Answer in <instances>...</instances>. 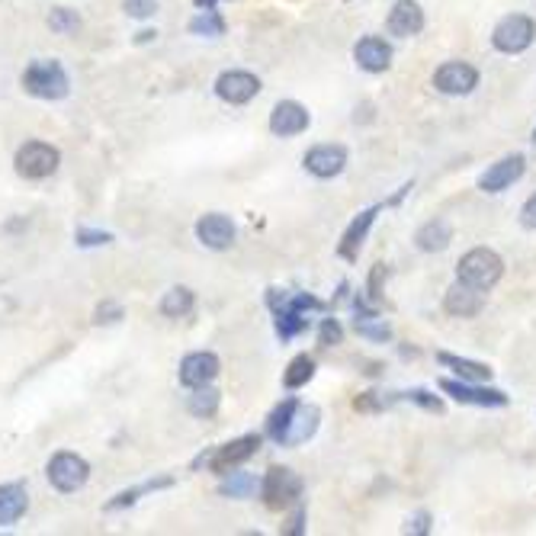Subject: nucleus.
<instances>
[{"mask_svg":"<svg viewBox=\"0 0 536 536\" xmlns=\"http://www.w3.org/2000/svg\"><path fill=\"white\" fill-rule=\"evenodd\" d=\"M405 533H415V536H424V533H431V514L427 511H418L415 517L408 520V527Z\"/></svg>","mask_w":536,"mask_h":536,"instance_id":"obj_40","label":"nucleus"},{"mask_svg":"<svg viewBox=\"0 0 536 536\" xmlns=\"http://www.w3.org/2000/svg\"><path fill=\"white\" fill-rule=\"evenodd\" d=\"M270 309L273 315H277V331L280 338L289 341L296 338V334H302L305 328H309V312H321L325 309V302L309 296V293H280V289H270Z\"/></svg>","mask_w":536,"mask_h":536,"instance_id":"obj_1","label":"nucleus"},{"mask_svg":"<svg viewBox=\"0 0 536 536\" xmlns=\"http://www.w3.org/2000/svg\"><path fill=\"white\" fill-rule=\"evenodd\" d=\"M49 26L55 29V33H61V36H71V33H78V29H81V17H78V10L55 7L49 13Z\"/></svg>","mask_w":536,"mask_h":536,"instance_id":"obj_33","label":"nucleus"},{"mask_svg":"<svg viewBox=\"0 0 536 536\" xmlns=\"http://www.w3.org/2000/svg\"><path fill=\"white\" fill-rule=\"evenodd\" d=\"M440 389L459 405H476V408H504L508 405V395H504L501 389H488V386H482V382L440 379Z\"/></svg>","mask_w":536,"mask_h":536,"instance_id":"obj_9","label":"nucleus"},{"mask_svg":"<svg viewBox=\"0 0 536 536\" xmlns=\"http://www.w3.org/2000/svg\"><path fill=\"white\" fill-rule=\"evenodd\" d=\"M533 39H536V23L530 17H524V13H511V17H504L492 33V45L504 55L527 52L533 45Z\"/></svg>","mask_w":536,"mask_h":536,"instance_id":"obj_8","label":"nucleus"},{"mask_svg":"<svg viewBox=\"0 0 536 536\" xmlns=\"http://www.w3.org/2000/svg\"><path fill=\"white\" fill-rule=\"evenodd\" d=\"M74 241H78L81 248H94V244H110L113 235H110V232H90V228H78Z\"/></svg>","mask_w":536,"mask_h":536,"instance_id":"obj_38","label":"nucleus"},{"mask_svg":"<svg viewBox=\"0 0 536 536\" xmlns=\"http://www.w3.org/2000/svg\"><path fill=\"white\" fill-rule=\"evenodd\" d=\"M450 241H453V225L447 219H431V222H424L418 228V235H415V244L424 251V254H437V251H447L450 248Z\"/></svg>","mask_w":536,"mask_h":536,"instance_id":"obj_23","label":"nucleus"},{"mask_svg":"<svg viewBox=\"0 0 536 536\" xmlns=\"http://www.w3.org/2000/svg\"><path fill=\"white\" fill-rule=\"evenodd\" d=\"M122 10L135 20H148L158 13V0H122Z\"/></svg>","mask_w":536,"mask_h":536,"instance_id":"obj_36","label":"nucleus"},{"mask_svg":"<svg viewBox=\"0 0 536 536\" xmlns=\"http://www.w3.org/2000/svg\"><path fill=\"white\" fill-rule=\"evenodd\" d=\"M357 334L366 341H376V344H386L392 341V328H389V321L386 318H379L373 309H366V302L360 299L357 302Z\"/></svg>","mask_w":536,"mask_h":536,"instance_id":"obj_24","label":"nucleus"},{"mask_svg":"<svg viewBox=\"0 0 536 536\" xmlns=\"http://www.w3.org/2000/svg\"><path fill=\"white\" fill-rule=\"evenodd\" d=\"M354 61L370 74H382L389 71L392 65V45L379 36H363L357 45H354Z\"/></svg>","mask_w":536,"mask_h":536,"instance_id":"obj_20","label":"nucleus"},{"mask_svg":"<svg viewBox=\"0 0 536 536\" xmlns=\"http://www.w3.org/2000/svg\"><path fill=\"white\" fill-rule=\"evenodd\" d=\"M533 142H536V129H533Z\"/></svg>","mask_w":536,"mask_h":536,"instance_id":"obj_43","label":"nucleus"},{"mask_svg":"<svg viewBox=\"0 0 536 536\" xmlns=\"http://www.w3.org/2000/svg\"><path fill=\"white\" fill-rule=\"evenodd\" d=\"M190 33L193 36H222L225 33V20L212 7H206V10H199V17L190 20Z\"/></svg>","mask_w":536,"mask_h":536,"instance_id":"obj_31","label":"nucleus"},{"mask_svg":"<svg viewBox=\"0 0 536 536\" xmlns=\"http://www.w3.org/2000/svg\"><path fill=\"white\" fill-rule=\"evenodd\" d=\"M386 29L398 39H411L418 36L424 29V10L418 0H395L392 10H389V20H386Z\"/></svg>","mask_w":536,"mask_h":536,"instance_id":"obj_18","label":"nucleus"},{"mask_svg":"<svg viewBox=\"0 0 536 536\" xmlns=\"http://www.w3.org/2000/svg\"><path fill=\"white\" fill-rule=\"evenodd\" d=\"M61 164V151L49 142H26L20 145L17 158H13V167H17V174L23 180H45L58 171Z\"/></svg>","mask_w":536,"mask_h":536,"instance_id":"obj_6","label":"nucleus"},{"mask_svg":"<svg viewBox=\"0 0 536 536\" xmlns=\"http://www.w3.org/2000/svg\"><path fill=\"white\" fill-rule=\"evenodd\" d=\"M45 476H49L52 488L61 495H74L81 492L90 479V463L84 456L71 453V450H61L49 459V469H45Z\"/></svg>","mask_w":536,"mask_h":536,"instance_id":"obj_5","label":"nucleus"},{"mask_svg":"<svg viewBox=\"0 0 536 536\" xmlns=\"http://www.w3.org/2000/svg\"><path fill=\"white\" fill-rule=\"evenodd\" d=\"M302 164H305V171H309L312 177L331 180L347 167V148L344 145H315V148L305 151Z\"/></svg>","mask_w":536,"mask_h":536,"instance_id":"obj_14","label":"nucleus"},{"mask_svg":"<svg viewBox=\"0 0 536 536\" xmlns=\"http://www.w3.org/2000/svg\"><path fill=\"white\" fill-rule=\"evenodd\" d=\"M235 222L222 216V212H209L196 222V238L206 244L209 251H228L235 244Z\"/></svg>","mask_w":536,"mask_h":536,"instance_id":"obj_16","label":"nucleus"},{"mask_svg":"<svg viewBox=\"0 0 536 536\" xmlns=\"http://www.w3.org/2000/svg\"><path fill=\"white\" fill-rule=\"evenodd\" d=\"M402 398H408V402H415V405H421V408H427V411H437V415L443 411V402H440L437 395L427 392V389H411V392H405Z\"/></svg>","mask_w":536,"mask_h":536,"instance_id":"obj_37","label":"nucleus"},{"mask_svg":"<svg viewBox=\"0 0 536 536\" xmlns=\"http://www.w3.org/2000/svg\"><path fill=\"white\" fill-rule=\"evenodd\" d=\"M260 498L270 511H286L293 508V504L302 501V479L296 476L293 469L286 466H273L264 472V479H260Z\"/></svg>","mask_w":536,"mask_h":536,"instance_id":"obj_4","label":"nucleus"},{"mask_svg":"<svg viewBox=\"0 0 536 536\" xmlns=\"http://www.w3.org/2000/svg\"><path fill=\"white\" fill-rule=\"evenodd\" d=\"M260 450V437L257 434H244L232 443H222V447H216L212 453H203L196 459V469L206 466L209 472H219V476H225V472L238 469L241 463H248V459Z\"/></svg>","mask_w":536,"mask_h":536,"instance_id":"obj_7","label":"nucleus"},{"mask_svg":"<svg viewBox=\"0 0 536 536\" xmlns=\"http://www.w3.org/2000/svg\"><path fill=\"white\" fill-rule=\"evenodd\" d=\"M193 305H196L193 289L174 286L171 293H164V299H161V315H167V318H187L193 312Z\"/></svg>","mask_w":536,"mask_h":536,"instance_id":"obj_26","label":"nucleus"},{"mask_svg":"<svg viewBox=\"0 0 536 536\" xmlns=\"http://www.w3.org/2000/svg\"><path fill=\"white\" fill-rule=\"evenodd\" d=\"M296 405H299V398H286V402H280L277 408L270 411V418H267V434L280 443V437H283V431H286V424H289V418H293V411H296Z\"/></svg>","mask_w":536,"mask_h":536,"instance_id":"obj_32","label":"nucleus"},{"mask_svg":"<svg viewBox=\"0 0 536 536\" xmlns=\"http://www.w3.org/2000/svg\"><path fill=\"white\" fill-rule=\"evenodd\" d=\"M216 411H219V389H212V382H209V386L193 389V395H190V415L212 418Z\"/></svg>","mask_w":536,"mask_h":536,"instance_id":"obj_28","label":"nucleus"},{"mask_svg":"<svg viewBox=\"0 0 536 536\" xmlns=\"http://www.w3.org/2000/svg\"><path fill=\"white\" fill-rule=\"evenodd\" d=\"M434 87L447 97H466L479 87V71L469 61H443L434 71Z\"/></svg>","mask_w":536,"mask_h":536,"instance_id":"obj_10","label":"nucleus"},{"mask_svg":"<svg viewBox=\"0 0 536 536\" xmlns=\"http://www.w3.org/2000/svg\"><path fill=\"white\" fill-rule=\"evenodd\" d=\"M501 277H504V260L492 248H472L459 257V264H456V280L485 289V293L492 286H498Z\"/></svg>","mask_w":536,"mask_h":536,"instance_id":"obj_3","label":"nucleus"},{"mask_svg":"<svg viewBox=\"0 0 536 536\" xmlns=\"http://www.w3.org/2000/svg\"><path fill=\"white\" fill-rule=\"evenodd\" d=\"M23 90L36 100H65L71 90V78L68 71L61 68V61L55 58H39L29 61L23 71Z\"/></svg>","mask_w":536,"mask_h":536,"instance_id":"obj_2","label":"nucleus"},{"mask_svg":"<svg viewBox=\"0 0 536 536\" xmlns=\"http://www.w3.org/2000/svg\"><path fill=\"white\" fill-rule=\"evenodd\" d=\"M379 209H382V206L363 209L360 216L347 225V232H344V238H341V248H338V254H341L344 260H354V257L360 254L363 241H366V235H370V228H373V222H376V216H379Z\"/></svg>","mask_w":536,"mask_h":536,"instance_id":"obj_21","label":"nucleus"},{"mask_svg":"<svg viewBox=\"0 0 536 536\" xmlns=\"http://www.w3.org/2000/svg\"><path fill=\"white\" fill-rule=\"evenodd\" d=\"M119 318H122V305H116V302H103L100 309L94 312L97 325H110V321H119Z\"/></svg>","mask_w":536,"mask_h":536,"instance_id":"obj_39","label":"nucleus"},{"mask_svg":"<svg viewBox=\"0 0 536 536\" xmlns=\"http://www.w3.org/2000/svg\"><path fill=\"white\" fill-rule=\"evenodd\" d=\"M318 341H321V347H334V344H341V341H344V328H341V321H338V318H325V321H321V328H318Z\"/></svg>","mask_w":536,"mask_h":536,"instance_id":"obj_35","label":"nucleus"},{"mask_svg":"<svg viewBox=\"0 0 536 536\" xmlns=\"http://www.w3.org/2000/svg\"><path fill=\"white\" fill-rule=\"evenodd\" d=\"M309 126H312V116H309V110H305L302 103H296V100H280L277 106H273V113H270V132L277 135V139H296V135H302Z\"/></svg>","mask_w":536,"mask_h":536,"instance_id":"obj_12","label":"nucleus"},{"mask_svg":"<svg viewBox=\"0 0 536 536\" xmlns=\"http://www.w3.org/2000/svg\"><path fill=\"white\" fill-rule=\"evenodd\" d=\"M222 363L212 350H193L180 360V386L187 389H199V386H209L212 379L219 376Z\"/></svg>","mask_w":536,"mask_h":536,"instance_id":"obj_13","label":"nucleus"},{"mask_svg":"<svg viewBox=\"0 0 536 536\" xmlns=\"http://www.w3.org/2000/svg\"><path fill=\"white\" fill-rule=\"evenodd\" d=\"M437 363H440V366H447V370H453L459 379H466V382H488V379H492V370H488L485 363H476V360H466V357L447 354V350H440V354H437Z\"/></svg>","mask_w":536,"mask_h":536,"instance_id":"obj_25","label":"nucleus"},{"mask_svg":"<svg viewBox=\"0 0 536 536\" xmlns=\"http://www.w3.org/2000/svg\"><path fill=\"white\" fill-rule=\"evenodd\" d=\"M216 94H219V100H225V103L244 106V103H251V100L260 94V81H257V74H251V71L232 68V71H222V74H219Z\"/></svg>","mask_w":536,"mask_h":536,"instance_id":"obj_11","label":"nucleus"},{"mask_svg":"<svg viewBox=\"0 0 536 536\" xmlns=\"http://www.w3.org/2000/svg\"><path fill=\"white\" fill-rule=\"evenodd\" d=\"M257 488H260V482L251 476V472H235V469H232V472H225L219 492H222L225 498H251Z\"/></svg>","mask_w":536,"mask_h":536,"instance_id":"obj_27","label":"nucleus"},{"mask_svg":"<svg viewBox=\"0 0 536 536\" xmlns=\"http://www.w3.org/2000/svg\"><path fill=\"white\" fill-rule=\"evenodd\" d=\"M167 485H174V479H171V476L155 479V482H145V485H139V488H132V492H119L110 504H106V511L129 508V504H135V501H139L142 495H148V492H158V488H167Z\"/></svg>","mask_w":536,"mask_h":536,"instance_id":"obj_30","label":"nucleus"},{"mask_svg":"<svg viewBox=\"0 0 536 536\" xmlns=\"http://www.w3.org/2000/svg\"><path fill=\"white\" fill-rule=\"evenodd\" d=\"M443 309H447L453 318H476L485 309V289H476L463 280H456L447 296H443Z\"/></svg>","mask_w":536,"mask_h":536,"instance_id":"obj_17","label":"nucleus"},{"mask_svg":"<svg viewBox=\"0 0 536 536\" xmlns=\"http://www.w3.org/2000/svg\"><path fill=\"white\" fill-rule=\"evenodd\" d=\"M315 376V360L309 354H299L293 363L286 366V373H283V386L286 389H302L305 382H309Z\"/></svg>","mask_w":536,"mask_h":536,"instance_id":"obj_29","label":"nucleus"},{"mask_svg":"<svg viewBox=\"0 0 536 536\" xmlns=\"http://www.w3.org/2000/svg\"><path fill=\"white\" fill-rule=\"evenodd\" d=\"M520 222H524V228H536V193L520 209Z\"/></svg>","mask_w":536,"mask_h":536,"instance_id":"obj_42","label":"nucleus"},{"mask_svg":"<svg viewBox=\"0 0 536 536\" xmlns=\"http://www.w3.org/2000/svg\"><path fill=\"white\" fill-rule=\"evenodd\" d=\"M29 508V492L20 482L0 485V527H13Z\"/></svg>","mask_w":536,"mask_h":536,"instance_id":"obj_22","label":"nucleus"},{"mask_svg":"<svg viewBox=\"0 0 536 536\" xmlns=\"http://www.w3.org/2000/svg\"><path fill=\"white\" fill-rule=\"evenodd\" d=\"M527 171V158L524 155H508L501 158L498 164H492L488 171L479 177V190L482 193H504L508 187H514V183L524 177Z\"/></svg>","mask_w":536,"mask_h":536,"instance_id":"obj_15","label":"nucleus"},{"mask_svg":"<svg viewBox=\"0 0 536 536\" xmlns=\"http://www.w3.org/2000/svg\"><path fill=\"white\" fill-rule=\"evenodd\" d=\"M318 421H321V411L315 405H296L293 418H289L286 431L280 437V447H299V443L312 440L315 431H318Z\"/></svg>","mask_w":536,"mask_h":536,"instance_id":"obj_19","label":"nucleus"},{"mask_svg":"<svg viewBox=\"0 0 536 536\" xmlns=\"http://www.w3.org/2000/svg\"><path fill=\"white\" fill-rule=\"evenodd\" d=\"M283 533H293V536L305 533V508H302V501L293 504V517H289V527H283Z\"/></svg>","mask_w":536,"mask_h":536,"instance_id":"obj_41","label":"nucleus"},{"mask_svg":"<svg viewBox=\"0 0 536 536\" xmlns=\"http://www.w3.org/2000/svg\"><path fill=\"white\" fill-rule=\"evenodd\" d=\"M398 398L402 395H382V392H363V395H357L354 398V408L357 411H382V408H389V405H395Z\"/></svg>","mask_w":536,"mask_h":536,"instance_id":"obj_34","label":"nucleus"}]
</instances>
